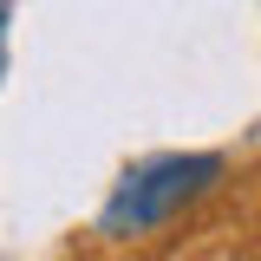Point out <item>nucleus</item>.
<instances>
[{"mask_svg":"<svg viewBox=\"0 0 261 261\" xmlns=\"http://www.w3.org/2000/svg\"><path fill=\"white\" fill-rule=\"evenodd\" d=\"M222 176H228V157H216V150L144 157L137 170H124V183L98 209V235H105V242H144V235L170 228L176 216H190L202 196H216Z\"/></svg>","mask_w":261,"mask_h":261,"instance_id":"obj_1","label":"nucleus"},{"mask_svg":"<svg viewBox=\"0 0 261 261\" xmlns=\"http://www.w3.org/2000/svg\"><path fill=\"white\" fill-rule=\"evenodd\" d=\"M7 20H13V0H0V79H7Z\"/></svg>","mask_w":261,"mask_h":261,"instance_id":"obj_2","label":"nucleus"}]
</instances>
